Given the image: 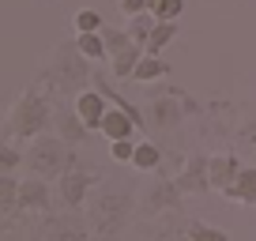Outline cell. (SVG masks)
Here are the masks:
<instances>
[{
	"mask_svg": "<svg viewBox=\"0 0 256 241\" xmlns=\"http://www.w3.org/2000/svg\"><path fill=\"white\" fill-rule=\"evenodd\" d=\"M144 56H147V49L140 46V42H132L128 49H120V53H117V56L110 60L113 76H117V80H132V72H136V64L144 60Z\"/></svg>",
	"mask_w": 256,
	"mask_h": 241,
	"instance_id": "16",
	"label": "cell"
},
{
	"mask_svg": "<svg viewBox=\"0 0 256 241\" xmlns=\"http://www.w3.org/2000/svg\"><path fill=\"white\" fill-rule=\"evenodd\" d=\"M238 151H241V158H248L256 166V120H245L238 128Z\"/></svg>",
	"mask_w": 256,
	"mask_h": 241,
	"instance_id": "22",
	"label": "cell"
},
{
	"mask_svg": "<svg viewBox=\"0 0 256 241\" xmlns=\"http://www.w3.org/2000/svg\"><path fill=\"white\" fill-rule=\"evenodd\" d=\"M136 128H140V124L128 117L120 106H110V110H106V117H102V128H98V132H106L110 140H132V132H136Z\"/></svg>",
	"mask_w": 256,
	"mask_h": 241,
	"instance_id": "13",
	"label": "cell"
},
{
	"mask_svg": "<svg viewBox=\"0 0 256 241\" xmlns=\"http://www.w3.org/2000/svg\"><path fill=\"white\" fill-rule=\"evenodd\" d=\"M23 211V204H19V181L12 174H0V215H4V222H16V215Z\"/></svg>",
	"mask_w": 256,
	"mask_h": 241,
	"instance_id": "15",
	"label": "cell"
},
{
	"mask_svg": "<svg viewBox=\"0 0 256 241\" xmlns=\"http://www.w3.org/2000/svg\"><path fill=\"white\" fill-rule=\"evenodd\" d=\"M117 8L124 16H140V12H151V0H117Z\"/></svg>",
	"mask_w": 256,
	"mask_h": 241,
	"instance_id": "30",
	"label": "cell"
},
{
	"mask_svg": "<svg viewBox=\"0 0 256 241\" xmlns=\"http://www.w3.org/2000/svg\"><path fill=\"white\" fill-rule=\"evenodd\" d=\"M72 106H76V113L83 117V124L94 132V128H102V117H106V110H110V98H106L98 87H87V90L76 94Z\"/></svg>",
	"mask_w": 256,
	"mask_h": 241,
	"instance_id": "9",
	"label": "cell"
},
{
	"mask_svg": "<svg viewBox=\"0 0 256 241\" xmlns=\"http://www.w3.org/2000/svg\"><path fill=\"white\" fill-rule=\"evenodd\" d=\"M226 200H238V204H248V208H256V166H241L238 181H234L230 188H226Z\"/></svg>",
	"mask_w": 256,
	"mask_h": 241,
	"instance_id": "14",
	"label": "cell"
},
{
	"mask_svg": "<svg viewBox=\"0 0 256 241\" xmlns=\"http://www.w3.org/2000/svg\"><path fill=\"white\" fill-rule=\"evenodd\" d=\"M181 188H177V181H158V185H154V192H147V211H151V215H158L162 208H177V204H181Z\"/></svg>",
	"mask_w": 256,
	"mask_h": 241,
	"instance_id": "17",
	"label": "cell"
},
{
	"mask_svg": "<svg viewBox=\"0 0 256 241\" xmlns=\"http://www.w3.org/2000/svg\"><path fill=\"white\" fill-rule=\"evenodd\" d=\"M19 158H26V154L16 151V140H4V144H0V174H12V170L19 166Z\"/></svg>",
	"mask_w": 256,
	"mask_h": 241,
	"instance_id": "28",
	"label": "cell"
},
{
	"mask_svg": "<svg viewBox=\"0 0 256 241\" xmlns=\"http://www.w3.org/2000/svg\"><path fill=\"white\" fill-rule=\"evenodd\" d=\"M166 76H170V64H162L158 56H151V53H147L144 60L136 64L132 80H136V83H158V80H166Z\"/></svg>",
	"mask_w": 256,
	"mask_h": 241,
	"instance_id": "20",
	"label": "cell"
},
{
	"mask_svg": "<svg viewBox=\"0 0 256 241\" xmlns=\"http://www.w3.org/2000/svg\"><path fill=\"white\" fill-rule=\"evenodd\" d=\"M102 16H98L94 8H80L76 12V34H94V30H102Z\"/></svg>",
	"mask_w": 256,
	"mask_h": 241,
	"instance_id": "25",
	"label": "cell"
},
{
	"mask_svg": "<svg viewBox=\"0 0 256 241\" xmlns=\"http://www.w3.org/2000/svg\"><path fill=\"white\" fill-rule=\"evenodd\" d=\"M90 181H94V170H83V166H68L60 174V204L68 211H80L90 196Z\"/></svg>",
	"mask_w": 256,
	"mask_h": 241,
	"instance_id": "5",
	"label": "cell"
},
{
	"mask_svg": "<svg viewBox=\"0 0 256 241\" xmlns=\"http://www.w3.org/2000/svg\"><path fill=\"white\" fill-rule=\"evenodd\" d=\"M128 211H132V200H128V196L102 192L94 204H90V226H94L98 238H113V234L128 222Z\"/></svg>",
	"mask_w": 256,
	"mask_h": 241,
	"instance_id": "4",
	"label": "cell"
},
{
	"mask_svg": "<svg viewBox=\"0 0 256 241\" xmlns=\"http://www.w3.org/2000/svg\"><path fill=\"white\" fill-rule=\"evenodd\" d=\"M211 154H192L188 162H184V170L177 174V188H181L184 196H196V192H208L211 188Z\"/></svg>",
	"mask_w": 256,
	"mask_h": 241,
	"instance_id": "7",
	"label": "cell"
},
{
	"mask_svg": "<svg viewBox=\"0 0 256 241\" xmlns=\"http://www.w3.org/2000/svg\"><path fill=\"white\" fill-rule=\"evenodd\" d=\"M147 124H154V128H174V124H181V90H162V94H154L151 106H147Z\"/></svg>",
	"mask_w": 256,
	"mask_h": 241,
	"instance_id": "6",
	"label": "cell"
},
{
	"mask_svg": "<svg viewBox=\"0 0 256 241\" xmlns=\"http://www.w3.org/2000/svg\"><path fill=\"white\" fill-rule=\"evenodd\" d=\"M19 204H23V211H49L53 208V196H49V181L46 177H26V181H19Z\"/></svg>",
	"mask_w": 256,
	"mask_h": 241,
	"instance_id": "11",
	"label": "cell"
},
{
	"mask_svg": "<svg viewBox=\"0 0 256 241\" xmlns=\"http://www.w3.org/2000/svg\"><path fill=\"white\" fill-rule=\"evenodd\" d=\"M76 46H80V53L87 56L90 64H98V60H110V49H106L102 30H94V34H76Z\"/></svg>",
	"mask_w": 256,
	"mask_h": 241,
	"instance_id": "18",
	"label": "cell"
},
{
	"mask_svg": "<svg viewBox=\"0 0 256 241\" xmlns=\"http://www.w3.org/2000/svg\"><path fill=\"white\" fill-rule=\"evenodd\" d=\"M102 38H106V49H110V60L120 53V49H128L132 42H136L132 34H128V26H124V30H113V26H102Z\"/></svg>",
	"mask_w": 256,
	"mask_h": 241,
	"instance_id": "23",
	"label": "cell"
},
{
	"mask_svg": "<svg viewBox=\"0 0 256 241\" xmlns=\"http://www.w3.org/2000/svg\"><path fill=\"white\" fill-rule=\"evenodd\" d=\"M136 147L140 144H132V140H110V158L113 162H132L136 158Z\"/></svg>",
	"mask_w": 256,
	"mask_h": 241,
	"instance_id": "29",
	"label": "cell"
},
{
	"mask_svg": "<svg viewBox=\"0 0 256 241\" xmlns=\"http://www.w3.org/2000/svg\"><path fill=\"white\" fill-rule=\"evenodd\" d=\"M154 12H140V16H128V34L140 42V46L147 49V38H151V30H154Z\"/></svg>",
	"mask_w": 256,
	"mask_h": 241,
	"instance_id": "21",
	"label": "cell"
},
{
	"mask_svg": "<svg viewBox=\"0 0 256 241\" xmlns=\"http://www.w3.org/2000/svg\"><path fill=\"white\" fill-rule=\"evenodd\" d=\"M34 241H87V230H83V222L72 218V215H49Z\"/></svg>",
	"mask_w": 256,
	"mask_h": 241,
	"instance_id": "8",
	"label": "cell"
},
{
	"mask_svg": "<svg viewBox=\"0 0 256 241\" xmlns=\"http://www.w3.org/2000/svg\"><path fill=\"white\" fill-rule=\"evenodd\" d=\"M184 241H188V238H184Z\"/></svg>",
	"mask_w": 256,
	"mask_h": 241,
	"instance_id": "31",
	"label": "cell"
},
{
	"mask_svg": "<svg viewBox=\"0 0 256 241\" xmlns=\"http://www.w3.org/2000/svg\"><path fill=\"white\" fill-rule=\"evenodd\" d=\"M188 241H230V238H226L222 230H215V226L192 218V222H188Z\"/></svg>",
	"mask_w": 256,
	"mask_h": 241,
	"instance_id": "26",
	"label": "cell"
},
{
	"mask_svg": "<svg viewBox=\"0 0 256 241\" xmlns=\"http://www.w3.org/2000/svg\"><path fill=\"white\" fill-rule=\"evenodd\" d=\"M68 147H72V144H68L64 136L42 132V136H34L30 147H26V166H30L38 177L53 181V177H60L68 166H76V154L68 151Z\"/></svg>",
	"mask_w": 256,
	"mask_h": 241,
	"instance_id": "3",
	"label": "cell"
},
{
	"mask_svg": "<svg viewBox=\"0 0 256 241\" xmlns=\"http://www.w3.org/2000/svg\"><path fill=\"white\" fill-rule=\"evenodd\" d=\"M174 38H177V19H158V23H154V30H151V38H147V53L158 56Z\"/></svg>",
	"mask_w": 256,
	"mask_h": 241,
	"instance_id": "19",
	"label": "cell"
},
{
	"mask_svg": "<svg viewBox=\"0 0 256 241\" xmlns=\"http://www.w3.org/2000/svg\"><path fill=\"white\" fill-rule=\"evenodd\" d=\"M42 80L49 83L53 94H80V90H87L90 80H94V64L80 53V46H76V38H72V42H60V46L49 53V64H46V72H42Z\"/></svg>",
	"mask_w": 256,
	"mask_h": 241,
	"instance_id": "1",
	"label": "cell"
},
{
	"mask_svg": "<svg viewBox=\"0 0 256 241\" xmlns=\"http://www.w3.org/2000/svg\"><path fill=\"white\" fill-rule=\"evenodd\" d=\"M151 12H154V19H181L184 0H151Z\"/></svg>",
	"mask_w": 256,
	"mask_h": 241,
	"instance_id": "27",
	"label": "cell"
},
{
	"mask_svg": "<svg viewBox=\"0 0 256 241\" xmlns=\"http://www.w3.org/2000/svg\"><path fill=\"white\" fill-rule=\"evenodd\" d=\"M49 124H53V106H49V98L38 94L34 87H26L23 94L16 98V106L8 110V117H4V140H26V144H30Z\"/></svg>",
	"mask_w": 256,
	"mask_h": 241,
	"instance_id": "2",
	"label": "cell"
},
{
	"mask_svg": "<svg viewBox=\"0 0 256 241\" xmlns=\"http://www.w3.org/2000/svg\"><path fill=\"white\" fill-rule=\"evenodd\" d=\"M208 174H211V188H215V192H226L241 174V158L238 154H211Z\"/></svg>",
	"mask_w": 256,
	"mask_h": 241,
	"instance_id": "12",
	"label": "cell"
},
{
	"mask_svg": "<svg viewBox=\"0 0 256 241\" xmlns=\"http://www.w3.org/2000/svg\"><path fill=\"white\" fill-rule=\"evenodd\" d=\"M158 162H162V151L151 144V140L136 147V158H132V166H136V170H158Z\"/></svg>",
	"mask_w": 256,
	"mask_h": 241,
	"instance_id": "24",
	"label": "cell"
},
{
	"mask_svg": "<svg viewBox=\"0 0 256 241\" xmlns=\"http://www.w3.org/2000/svg\"><path fill=\"white\" fill-rule=\"evenodd\" d=\"M53 124H56V132H60L64 140H68V144H83V140L90 136V128L87 124H83V117L80 113H76V106H53Z\"/></svg>",
	"mask_w": 256,
	"mask_h": 241,
	"instance_id": "10",
	"label": "cell"
}]
</instances>
